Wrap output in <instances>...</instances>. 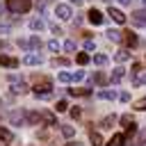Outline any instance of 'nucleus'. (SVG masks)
Wrapping results in <instances>:
<instances>
[{
	"mask_svg": "<svg viewBox=\"0 0 146 146\" xmlns=\"http://www.w3.org/2000/svg\"><path fill=\"white\" fill-rule=\"evenodd\" d=\"M71 2H73V5H82L84 0H71Z\"/></svg>",
	"mask_w": 146,
	"mask_h": 146,
	"instance_id": "obj_41",
	"label": "nucleus"
},
{
	"mask_svg": "<svg viewBox=\"0 0 146 146\" xmlns=\"http://www.w3.org/2000/svg\"><path fill=\"white\" fill-rule=\"evenodd\" d=\"M32 91H34L39 98H50V91H52V82L43 78V80H39V82L32 87Z\"/></svg>",
	"mask_w": 146,
	"mask_h": 146,
	"instance_id": "obj_1",
	"label": "nucleus"
},
{
	"mask_svg": "<svg viewBox=\"0 0 146 146\" xmlns=\"http://www.w3.org/2000/svg\"><path fill=\"white\" fill-rule=\"evenodd\" d=\"M25 121L27 123H41V114L39 112H25Z\"/></svg>",
	"mask_w": 146,
	"mask_h": 146,
	"instance_id": "obj_14",
	"label": "nucleus"
},
{
	"mask_svg": "<svg viewBox=\"0 0 146 146\" xmlns=\"http://www.w3.org/2000/svg\"><path fill=\"white\" fill-rule=\"evenodd\" d=\"M75 62H78L80 66H84V64H89V55H87V52H80V55L75 57Z\"/></svg>",
	"mask_w": 146,
	"mask_h": 146,
	"instance_id": "obj_22",
	"label": "nucleus"
},
{
	"mask_svg": "<svg viewBox=\"0 0 146 146\" xmlns=\"http://www.w3.org/2000/svg\"><path fill=\"white\" fill-rule=\"evenodd\" d=\"M73 132H75L73 125H62V135H64V137H73Z\"/></svg>",
	"mask_w": 146,
	"mask_h": 146,
	"instance_id": "obj_29",
	"label": "nucleus"
},
{
	"mask_svg": "<svg viewBox=\"0 0 146 146\" xmlns=\"http://www.w3.org/2000/svg\"><path fill=\"white\" fill-rule=\"evenodd\" d=\"M137 144L146 146V130H141V132H139V137H137Z\"/></svg>",
	"mask_w": 146,
	"mask_h": 146,
	"instance_id": "obj_36",
	"label": "nucleus"
},
{
	"mask_svg": "<svg viewBox=\"0 0 146 146\" xmlns=\"http://www.w3.org/2000/svg\"><path fill=\"white\" fill-rule=\"evenodd\" d=\"M98 98H105V100H112V98H116V94H114V91H100V94H98Z\"/></svg>",
	"mask_w": 146,
	"mask_h": 146,
	"instance_id": "obj_27",
	"label": "nucleus"
},
{
	"mask_svg": "<svg viewBox=\"0 0 146 146\" xmlns=\"http://www.w3.org/2000/svg\"><path fill=\"white\" fill-rule=\"evenodd\" d=\"M71 116H73V119H80V116H82V110H80V107H73V110H71Z\"/></svg>",
	"mask_w": 146,
	"mask_h": 146,
	"instance_id": "obj_39",
	"label": "nucleus"
},
{
	"mask_svg": "<svg viewBox=\"0 0 146 146\" xmlns=\"http://www.w3.org/2000/svg\"><path fill=\"white\" fill-rule=\"evenodd\" d=\"M87 16H89V21H91L94 25H100V23L105 21V16H103L98 9H89V14H87Z\"/></svg>",
	"mask_w": 146,
	"mask_h": 146,
	"instance_id": "obj_8",
	"label": "nucleus"
},
{
	"mask_svg": "<svg viewBox=\"0 0 146 146\" xmlns=\"http://www.w3.org/2000/svg\"><path fill=\"white\" fill-rule=\"evenodd\" d=\"M27 48H41V41H39L36 36H32V39L27 41Z\"/></svg>",
	"mask_w": 146,
	"mask_h": 146,
	"instance_id": "obj_30",
	"label": "nucleus"
},
{
	"mask_svg": "<svg viewBox=\"0 0 146 146\" xmlns=\"http://www.w3.org/2000/svg\"><path fill=\"white\" fill-rule=\"evenodd\" d=\"M107 39H110V41H121V32H116V30H107Z\"/></svg>",
	"mask_w": 146,
	"mask_h": 146,
	"instance_id": "obj_21",
	"label": "nucleus"
},
{
	"mask_svg": "<svg viewBox=\"0 0 146 146\" xmlns=\"http://www.w3.org/2000/svg\"><path fill=\"white\" fill-rule=\"evenodd\" d=\"M84 48H87V50H94V41L87 39V41H84Z\"/></svg>",
	"mask_w": 146,
	"mask_h": 146,
	"instance_id": "obj_40",
	"label": "nucleus"
},
{
	"mask_svg": "<svg viewBox=\"0 0 146 146\" xmlns=\"http://www.w3.org/2000/svg\"><path fill=\"white\" fill-rule=\"evenodd\" d=\"M41 121H43V123H48V125H55V123H57L55 114H50V112H43V114H41Z\"/></svg>",
	"mask_w": 146,
	"mask_h": 146,
	"instance_id": "obj_17",
	"label": "nucleus"
},
{
	"mask_svg": "<svg viewBox=\"0 0 146 146\" xmlns=\"http://www.w3.org/2000/svg\"><path fill=\"white\" fill-rule=\"evenodd\" d=\"M135 110H137V112H144V110H146V96L139 98V100L135 103Z\"/></svg>",
	"mask_w": 146,
	"mask_h": 146,
	"instance_id": "obj_26",
	"label": "nucleus"
},
{
	"mask_svg": "<svg viewBox=\"0 0 146 146\" xmlns=\"http://www.w3.org/2000/svg\"><path fill=\"white\" fill-rule=\"evenodd\" d=\"M30 27H32V30H41V27H43V23H41L39 18H34V21H30Z\"/></svg>",
	"mask_w": 146,
	"mask_h": 146,
	"instance_id": "obj_32",
	"label": "nucleus"
},
{
	"mask_svg": "<svg viewBox=\"0 0 146 146\" xmlns=\"http://www.w3.org/2000/svg\"><path fill=\"white\" fill-rule=\"evenodd\" d=\"M114 123H116V116H114V114H110V116L103 119V128H112Z\"/></svg>",
	"mask_w": 146,
	"mask_h": 146,
	"instance_id": "obj_19",
	"label": "nucleus"
},
{
	"mask_svg": "<svg viewBox=\"0 0 146 146\" xmlns=\"http://www.w3.org/2000/svg\"><path fill=\"white\" fill-rule=\"evenodd\" d=\"M121 123H123L125 128H130V125H132L135 121H132V116H130V114H123V116H121Z\"/></svg>",
	"mask_w": 146,
	"mask_h": 146,
	"instance_id": "obj_28",
	"label": "nucleus"
},
{
	"mask_svg": "<svg viewBox=\"0 0 146 146\" xmlns=\"http://www.w3.org/2000/svg\"><path fill=\"white\" fill-rule=\"evenodd\" d=\"M48 50H50V52H57V50H59V43H57V41H48Z\"/></svg>",
	"mask_w": 146,
	"mask_h": 146,
	"instance_id": "obj_34",
	"label": "nucleus"
},
{
	"mask_svg": "<svg viewBox=\"0 0 146 146\" xmlns=\"http://www.w3.org/2000/svg\"><path fill=\"white\" fill-rule=\"evenodd\" d=\"M0 66H7V68H16V66H18V59H16V57H7V55H0Z\"/></svg>",
	"mask_w": 146,
	"mask_h": 146,
	"instance_id": "obj_9",
	"label": "nucleus"
},
{
	"mask_svg": "<svg viewBox=\"0 0 146 146\" xmlns=\"http://www.w3.org/2000/svg\"><path fill=\"white\" fill-rule=\"evenodd\" d=\"M14 137H11V132L7 130V128H0V141H11Z\"/></svg>",
	"mask_w": 146,
	"mask_h": 146,
	"instance_id": "obj_20",
	"label": "nucleus"
},
{
	"mask_svg": "<svg viewBox=\"0 0 146 146\" xmlns=\"http://www.w3.org/2000/svg\"><path fill=\"white\" fill-rule=\"evenodd\" d=\"M30 7H32L30 0H7V9L11 14H25V11H30Z\"/></svg>",
	"mask_w": 146,
	"mask_h": 146,
	"instance_id": "obj_2",
	"label": "nucleus"
},
{
	"mask_svg": "<svg viewBox=\"0 0 146 146\" xmlns=\"http://www.w3.org/2000/svg\"><path fill=\"white\" fill-rule=\"evenodd\" d=\"M121 39H123V43H125L128 48H135V46L139 43V39H137V34H135L132 30H123V32H121Z\"/></svg>",
	"mask_w": 146,
	"mask_h": 146,
	"instance_id": "obj_4",
	"label": "nucleus"
},
{
	"mask_svg": "<svg viewBox=\"0 0 146 146\" xmlns=\"http://www.w3.org/2000/svg\"><path fill=\"white\" fill-rule=\"evenodd\" d=\"M64 50H66V52H73V50H75V43H73V41H66V43H64Z\"/></svg>",
	"mask_w": 146,
	"mask_h": 146,
	"instance_id": "obj_37",
	"label": "nucleus"
},
{
	"mask_svg": "<svg viewBox=\"0 0 146 146\" xmlns=\"http://www.w3.org/2000/svg\"><path fill=\"white\" fill-rule=\"evenodd\" d=\"M52 66H68V57H55Z\"/></svg>",
	"mask_w": 146,
	"mask_h": 146,
	"instance_id": "obj_23",
	"label": "nucleus"
},
{
	"mask_svg": "<svg viewBox=\"0 0 146 146\" xmlns=\"http://www.w3.org/2000/svg\"><path fill=\"white\" fill-rule=\"evenodd\" d=\"M23 62H25L27 66H34V64H41V57L32 52V55H25V59H23Z\"/></svg>",
	"mask_w": 146,
	"mask_h": 146,
	"instance_id": "obj_15",
	"label": "nucleus"
},
{
	"mask_svg": "<svg viewBox=\"0 0 146 146\" xmlns=\"http://www.w3.org/2000/svg\"><path fill=\"white\" fill-rule=\"evenodd\" d=\"M132 23H135V25H139V27H141V25H146V9H137V11L132 14Z\"/></svg>",
	"mask_w": 146,
	"mask_h": 146,
	"instance_id": "obj_7",
	"label": "nucleus"
},
{
	"mask_svg": "<svg viewBox=\"0 0 146 146\" xmlns=\"http://www.w3.org/2000/svg\"><path fill=\"white\" fill-rule=\"evenodd\" d=\"M68 94H71V96H89L91 89H87V87H75V89H68Z\"/></svg>",
	"mask_w": 146,
	"mask_h": 146,
	"instance_id": "obj_13",
	"label": "nucleus"
},
{
	"mask_svg": "<svg viewBox=\"0 0 146 146\" xmlns=\"http://www.w3.org/2000/svg\"><path fill=\"white\" fill-rule=\"evenodd\" d=\"M9 119H11V123H14V125H21V123L25 121V114H23V112H11V116H9Z\"/></svg>",
	"mask_w": 146,
	"mask_h": 146,
	"instance_id": "obj_16",
	"label": "nucleus"
},
{
	"mask_svg": "<svg viewBox=\"0 0 146 146\" xmlns=\"http://www.w3.org/2000/svg\"><path fill=\"white\" fill-rule=\"evenodd\" d=\"M119 2H121V5H128V2H130V0H119Z\"/></svg>",
	"mask_w": 146,
	"mask_h": 146,
	"instance_id": "obj_42",
	"label": "nucleus"
},
{
	"mask_svg": "<svg viewBox=\"0 0 146 146\" xmlns=\"http://www.w3.org/2000/svg\"><path fill=\"white\" fill-rule=\"evenodd\" d=\"M132 84H146V75H135V80H132Z\"/></svg>",
	"mask_w": 146,
	"mask_h": 146,
	"instance_id": "obj_33",
	"label": "nucleus"
},
{
	"mask_svg": "<svg viewBox=\"0 0 146 146\" xmlns=\"http://www.w3.org/2000/svg\"><path fill=\"white\" fill-rule=\"evenodd\" d=\"M55 14H57L62 21H68V18L73 16V11H71V7H68V5H57V7H55Z\"/></svg>",
	"mask_w": 146,
	"mask_h": 146,
	"instance_id": "obj_5",
	"label": "nucleus"
},
{
	"mask_svg": "<svg viewBox=\"0 0 146 146\" xmlns=\"http://www.w3.org/2000/svg\"><path fill=\"white\" fill-rule=\"evenodd\" d=\"M59 82H73V73L62 71V73H59Z\"/></svg>",
	"mask_w": 146,
	"mask_h": 146,
	"instance_id": "obj_25",
	"label": "nucleus"
},
{
	"mask_svg": "<svg viewBox=\"0 0 146 146\" xmlns=\"http://www.w3.org/2000/svg\"><path fill=\"white\" fill-rule=\"evenodd\" d=\"M94 82H96V84H105V82H107V78H105L103 73H96V75H94Z\"/></svg>",
	"mask_w": 146,
	"mask_h": 146,
	"instance_id": "obj_31",
	"label": "nucleus"
},
{
	"mask_svg": "<svg viewBox=\"0 0 146 146\" xmlns=\"http://www.w3.org/2000/svg\"><path fill=\"white\" fill-rule=\"evenodd\" d=\"M82 78H84V71H75L73 73V82H80Z\"/></svg>",
	"mask_w": 146,
	"mask_h": 146,
	"instance_id": "obj_38",
	"label": "nucleus"
},
{
	"mask_svg": "<svg viewBox=\"0 0 146 146\" xmlns=\"http://www.w3.org/2000/svg\"><path fill=\"white\" fill-rule=\"evenodd\" d=\"M123 75H125V71H123V66H119V68H114V73H112V78H110V82H121L123 80Z\"/></svg>",
	"mask_w": 146,
	"mask_h": 146,
	"instance_id": "obj_11",
	"label": "nucleus"
},
{
	"mask_svg": "<svg viewBox=\"0 0 146 146\" xmlns=\"http://www.w3.org/2000/svg\"><path fill=\"white\" fill-rule=\"evenodd\" d=\"M66 110H68V103L66 100H59L57 103V112H66Z\"/></svg>",
	"mask_w": 146,
	"mask_h": 146,
	"instance_id": "obj_35",
	"label": "nucleus"
},
{
	"mask_svg": "<svg viewBox=\"0 0 146 146\" xmlns=\"http://www.w3.org/2000/svg\"><path fill=\"white\" fill-rule=\"evenodd\" d=\"M94 62H96V64H98V66H105V64H107V57H105V55H103V52H98V55H96V57H94Z\"/></svg>",
	"mask_w": 146,
	"mask_h": 146,
	"instance_id": "obj_24",
	"label": "nucleus"
},
{
	"mask_svg": "<svg viewBox=\"0 0 146 146\" xmlns=\"http://www.w3.org/2000/svg\"><path fill=\"white\" fill-rule=\"evenodd\" d=\"M125 141H128V139H125V135H114V137H112L105 146H123Z\"/></svg>",
	"mask_w": 146,
	"mask_h": 146,
	"instance_id": "obj_10",
	"label": "nucleus"
},
{
	"mask_svg": "<svg viewBox=\"0 0 146 146\" xmlns=\"http://www.w3.org/2000/svg\"><path fill=\"white\" fill-rule=\"evenodd\" d=\"M89 141H91V146H103V137H100V132L91 130V132H89Z\"/></svg>",
	"mask_w": 146,
	"mask_h": 146,
	"instance_id": "obj_12",
	"label": "nucleus"
},
{
	"mask_svg": "<svg viewBox=\"0 0 146 146\" xmlns=\"http://www.w3.org/2000/svg\"><path fill=\"white\" fill-rule=\"evenodd\" d=\"M107 14H110V16H112L116 23H121V25L125 23V14H123L121 9H116V7H110V9H107Z\"/></svg>",
	"mask_w": 146,
	"mask_h": 146,
	"instance_id": "obj_6",
	"label": "nucleus"
},
{
	"mask_svg": "<svg viewBox=\"0 0 146 146\" xmlns=\"http://www.w3.org/2000/svg\"><path fill=\"white\" fill-rule=\"evenodd\" d=\"M9 82H11V91H14V94H25V91H27V84H25L18 75H9Z\"/></svg>",
	"mask_w": 146,
	"mask_h": 146,
	"instance_id": "obj_3",
	"label": "nucleus"
},
{
	"mask_svg": "<svg viewBox=\"0 0 146 146\" xmlns=\"http://www.w3.org/2000/svg\"><path fill=\"white\" fill-rule=\"evenodd\" d=\"M114 59H116V62L121 64V62H125V59H130V52H128V50H119V52L114 55Z\"/></svg>",
	"mask_w": 146,
	"mask_h": 146,
	"instance_id": "obj_18",
	"label": "nucleus"
}]
</instances>
